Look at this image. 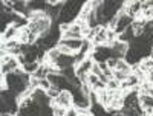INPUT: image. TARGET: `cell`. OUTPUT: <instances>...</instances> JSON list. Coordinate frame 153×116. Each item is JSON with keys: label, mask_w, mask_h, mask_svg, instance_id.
<instances>
[{"label": "cell", "mask_w": 153, "mask_h": 116, "mask_svg": "<svg viewBox=\"0 0 153 116\" xmlns=\"http://www.w3.org/2000/svg\"><path fill=\"white\" fill-rule=\"evenodd\" d=\"M29 83H31V75H28L23 69H17L14 73L6 75L8 90L14 92L17 96H20L25 90L29 89Z\"/></svg>", "instance_id": "obj_1"}, {"label": "cell", "mask_w": 153, "mask_h": 116, "mask_svg": "<svg viewBox=\"0 0 153 116\" xmlns=\"http://www.w3.org/2000/svg\"><path fill=\"white\" fill-rule=\"evenodd\" d=\"M86 2H81V0H68V2H65V5H63V9H61V14H60V21L61 23H75V20L78 18L80 12L83 9Z\"/></svg>", "instance_id": "obj_2"}, {"label": "cell", "mask_w": 153, "mask_h": 116, "mask_svg": "<svg viewBox=\"0 0 153 116\" xmlns=\"http://www.w3.org/2000/svg\"><path fill=\"white\" fill-rule=\"evenodd\" d=\"M91 55L95 60V63H107L110 58H113V52L110 46H97Z\"/></svg>", "instance_id": "obj_3"}, {"label": "cell", "mask_w": 153, "mask_h": 116, "mask_svg": "<svg viewBox=\"0 0 153 116\" xmlns=\"http://www.w3.org/2000/svg\"><path fill=\"white\" fill-rule=\"evenodd\" d=\"M17 69H20V61L17 57H3L2 58V75H9V73H14Z\"/></svg>", "instance_id": "obj_4"}, {"label": "cell", "mask_w": 153, "mask_h": 116, "mask_svg": "<svg viewBox=\"0 0 153 116\" xmlns=\"http://www.w3.org/2000/svg\"><path fill=\"white\" fill-rule=\"evenodd\" d=\"M55 106H60V107H65V109H72L74 107V95L68 90H63V92L58 95V98L52 102Z\"/></svg>", "instance_id": "obj_5"}, {"label": "cell", "mask_w": 153, "mask_h": 116, "mask_svg": "<svg viewBox=\"0 0 153 116\" xmlns=\"http://www.w3.org/2000/svg\"><path fill=\"white\" fill-rule=\"evenodd\" d=\"M63 38H78V40H81L83 38V29L78 23H72L71 28L68 32L63 34Z\"/></svg>", "instance_id": "obj_6"}, {"label": "cell", "mask_w": 153, "mask_h": 116, "mask_svg": "<svg viewBox=\"0 0 153 116\" xmlns=\"http://www.w3.org/2000/svg\"><path fill=\"white\" fill-rule=\"evenodd\" d=\"M38 67H40V63H38V61H35V63H26V64H23V66H22V69L26 72L28 75H31V76L38 70Z\"/></svg>", "instance_id": "obj_7"}, {"label": "cell", "mask_w": 153, "mask_h": 116, "mask_svg": "<svg viewBox=\"0 0 153 116\" xmlns=\"http://www.w3.org/2000/svg\"><path fill=\"white\" fill-rule=\"evenodd\" d=\"M61 92H63V90H61V89H58V87H55V86H52V87H51V89L48 90V92H46V93H48V96H49L51 99H52V101H55V99L58 98V95H60Z\"/></svg>", "instance_id": "obj_8"}, {"label": "cell", "mask_w": 153, "mask_h": 116, "mask_svg": "<svg viewBox=\"0 0 153 116\" xmlns=\"http://www.w3.org/2000/svg\"><path fill=\"white\" fill-rule=\"evenodd\" d=\"M106 89H107V90H120V89H121V83L117 81L115 78H112V80H109Z\"/></svg>", "instance_id": "obj_9"}, {"label": "cell", "mask_w": 153, "mask_h": 116, "mask_svg": "<svg viewBox=\"0 0 153 116\" xmlns=\"http://www.w3.org/2000/svg\"><path fill=\"white\" fill-rule=\"evenodd\" d=\"M66 116H78V113H76V109H75V107L69 109L68 113H66Z\"/></svg>", "instance_id": "obj_10"}, {"label": "cell", "mask_w": 153, "mask_h": 116, "mask_svg": "<svg viewBox=\"0 0 153 116\" xmlns=\"http://www.w3.org/2000/svg\"><path fill=\"white\" fill-rule=\"evenodd\" d=\"M150 58H152V60H153V50H152V54H150Z\"/></svg>", "instance_id": "obj_11"}]
</instances>
